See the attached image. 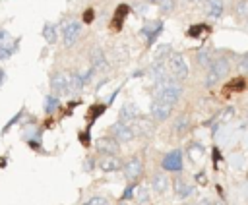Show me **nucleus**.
<instances>
[{
	"label": "nucleus",
	"instance_id": "obj_1",
	"mask_svg": "<svg viewBox=\"0 0 248 205\" xmlns=\"http://www.w3.org/2000/svg\"><path fill=\"white\" fill-rule=\"evenodd\" d=\"M182 93H184L182 85L176 79L169 77L163 83H157V87H155V99L153 101H161V102H167V104H172L174 106L180 101Z\"/></svg>",
	"mask_w": 248,
	"mask_h": 205
},
{
	"label": "nucleus",
	"instance_id": "obj_2",
	"mask_svg": "<svg viewBox=\"0 0 248 205\" xmlns=\"http://www.w3.org/2000/svg\"><path fill=\"white\" fill-rule=\"evenodd\" d=\"M229 70H231V60H229V56H223V54H221V56L213 58L211 66L207 68L203 85H205V87H213V85H217L221 79L227 77Z\"/></svg>",
	"mask_w": 248,
	"mask_h": 205
},
{
	"label": "nucleus",
	"instance_id": "obj_3",
	"mask_svg": "<svg viewBox=\"0 0 248 205\" xmlns=\"http://www.w3.org/2000/svg\"><path fill=\"white\" fill-rule=\"evenodd\" d=\"M108 135H112L118 143H130L136 137V130L132 128V124L120 120V122H116L108 128Z\"/></svg>",
	"mask_w": 248,
	"mask_h": 205
},
{
	"label": "nucleus",
	"instance_id": "obj_4",
	"mask_svg": "<svg viewBox=\"0 0 248 205\" xmlns=\"http://www.w3.org/2000/svg\"><path fill=\"white\" fill-rule=\"evenodd\" d=\"M167 64H169V70H170V73L174 75V79L184 81V79L188 77V64H186L184 54H180V52H172Z\"/></svg>",
	"mask_w": 248,
	"mask_h": 205
},
{
	"label": "nucleus",
	"instance_id": "obj_5",
	"mask_svg": "<svg viewBox=\"0 0 248 205\" xmlns=\"http://www.w3.org/2000/svg\"><path fill=\"white\" fill-rule=\"evenodd\" d=\"M81 35V25L76 21V19H70L62 25V43L66 48H70Z\"/></svg>",
	"mask_w": 248,
	"mask_h": 205
},
{
	"label": "nucleus",
	"instance_id": "obj_6",
	"mask_svg": "<svg viewBox=\"0 0 248 205\" xmlns=\"http://www.w3.org/2000/svg\"><path fill=\"white\" fill-rule=\"evenodd\" d=\"M95 151L99 155H118L120 153V143L112 135H103V137H97Z\"/></svg>",
	"mask_w": 248,
	"mask_h": 205
},
{
	"label": "nucleus",
	"instance_id": "obj_7",
	"mask_svg": "<svg viewBox=\"0 0 248 205\" xmlns=\"http://www.w3.org/2000/svg\"><path fill=\"white\" fill-rule=\"evenodd\" d=\"M122 172H124V178H126L128 182H136V180L143 174V162H141V159H140V157H130V159L124 162Z\"/></svg>",
	"mask_w": 248,
	"mask_h": 205
},
{
	"label": "nucleus",
	"instance_id": "obj_8",
	"mask_svg": "<svg viewBox=\"0 0 248 205\" xmlns=\"http://www.w3.org/2000/svg\"><path fill=\"white\" fill-rule=\"evenodd\" d=\"M50 89L56 95H64L68 91H72V83H70V75L64 72H54L50 75Z\"/></svg>",
	"mask_w": 248,
	"mask_h": 205
},
{
	"label": "nucleus",
	"instance_id": "obj_9",
	"mask_svg": "<svg viewBox=\"0 0 248 205\" xmlns=\"http://www.w3.org/2000/svg\"><path fill=\"white\" fill-rule=\"evenodd\" d=\"M163 168L169 170V172H180L182 170V151L180 149H174L170 153H167L163 157Z\"/></svg>",
	"mask_w": 248,
	"mask_h": 205
},
{
	"label": "nucleus",
	"instance_id": "obj_10",
	"mask_svg": "<svg viewBox=\"0 0 248 205\" xmlns=\"http://www.w3.org/2000/svg\"><path fill=\"white\" fill-rule=\"evenodd\" d=\"M172 112V104H167V102H161V101H153L151 106H149V114L155 122H165Z\"/></svg>",
	"mask_w": 248,
	"mask_h": 205
},
{
	"label": "nucleus",
	"instance_id": "obj_11",
	"mask_svg": "<svg viewBox=\"0 0 248 205\" xmlns=\"http://www.w3.org/2000/svg\"><path fill=\"white\" fill-rule=\"evenodd\" d=\"M97 164H99V168L103 172H116V170H120L124 166V162L116 155H103Z\"/></svg>",
	"mask_w": 248,
	"mask_h": 205
},
{
	"label": "nucleus",
	"instance_id": "obj_12",
	"mask_svg": "<svg viewBox=\"0 0 248 205\" xmlns=\"http://www.w3.org/2000/svg\"><path fill=\"white\" fill-rule=\"evenodd\" d=\"M169 176L165 174V172H155L153 176H151V190L155 191V193H165L167 190H169Z\"/></svg>",
	"mask_w": 248,
	"mask_h": 205
},
{
	"label": "nucleus",
	"instance_id": "obj_13",
	"mask_svg": "<svg viewBox=\"0 0 248 205\" xmlns=\"http://www.w3.org/2000/svg\"><path fill=\"white\" fill-rule=\"evenodd\" d=\"M147 72H149V77H151L155 83H163L165 79H169L165 62H153V64H151V68H149Z\"/></svg>",
	"mask_w": 248,
	"mask_h": 205
},
{
	"label": "nucleus",
	"instance_id": "obj_14",
	"mask_svg": "<svg viewBox=\"0 0 248 205\" xmlns=\"http://www.w3.org/2000/svg\"><path fill=\"white\" fill-rule=\"evenodd\" d=\"M89 62H91V68H95V70H105L107 68V56H105V52L99 46H93L91 48Z\"/></svg>",
	"mask_w": 248,
	"mask_h": 205
},
{
	"label": "nucleus",
	"instance_id": "obj_15",
	"mask_svg": "<svg viewBox=\"0 0 248 205\" xmlns=\"http://www.w3.org/2000/svg\"><path fill=\"white\" fill-rule=\"evenodd\" d=\"M141 116H140V110H138V106L134 104V102H126L122 108H120V120L122 122H136V120H140Z\"/></svg>",
	"mask_w": 248,
	"mask_h": 205
},
{
	"label": "nucleus",
	"instance_id": "obj_16",
	"mask_svg": "<svg viewBox=\"0 0 248 205\" xmlns=\"http://www.w3.org/2000/svg\"><path fill=\"white\" fill-rule=\"evenodd\" d=\"M172 190H174V193H176L180 199H186V197L192 193L194 188H192L184 178H176V180L172 182Z\"/></svg>",
	"mask_w": 248,
	"mask_h": 205
},
{
	"label": "nucleus",
	"instance_id": "obj_17",
	"mask_svg": "<svg viewBox=\"0 0 248 205\" xmlns=\"http://www.w3.org/2000/svg\"><path fill=\"white\" fill-rule=\"evenodd\" d=\"M128 12H130V8H128L126 4H120V6L116 8V12H114V17H112V21H110V27H112L114 31H118V29L122 27V21L126 19Z\"/></svg>",
	"mask_w": 248,
	"mask_h": 205
},
{
	"label": "nucleus",
	"instance_id": "obj_18",
	"mask_svg": "<svg viewBox=\"0 0 248 205\" xmlns=\"http://www.w3.org/2000/svg\"><path fill=\"white\" fill-rule=\"evenodd\" d=\"M161 29H163V23H161V21L149 23V25H145V27L141 29V35L147 39V44H151V43L155 41V37L161 33Z\"/></svg>",
	"mask_w": 248,
	"mask_h": 205
},
{
	"label": "nucleus",
	"instance_id": "obj_19",
	"mask_svg": "<svg viewBox=\"0 0 248 205\" xmlns=\"http://www.w3.org/2000/svg\"><path fill=\"white\" fill-rule=\"evenodd\" d=\"M207 15L213 17V19H219L223 15V10H225V4L223 0H207Z\"/></svg>",
	"mask_w": 248,
	"mask_h": 205
},
{
	"label": "nucleus",
	"instance_id": "obj_20",
	"mask_svg": "<svg viewBox=\"0 0 248 205\" xmlns=\"http://www.w3.org/2000/svg\"><path fill=\"white\" fill-rule=\"evenodd\" d=\"M188 130H190V118H188L186 114H180V116L174 120V124H172V132H174L176 135H184Z\"/></svg>",
	"mask_w": 248,
	"mask_h": 205
},
{
	"label": "nucleus",
	"instance_id": "obj_21",
	"mask_svg": "<svg viewBox=\"0 0 248 205\" xmlns=\"http://www.w3.org/2000/svg\"><path fill=\"white\" fill-rule=\"evenodd\" d=\"M196 62H198V66H211V62H213V56H211V48L209 46H203V48H200L198 52H196Z\"/></svg>",
	"mask_w": 248,
	"mask_h": 205
},
{
	"label": "nucleus",
	"instance_id": "obj_22",
	"mask_svg": "<svg viewBox=\"0 0 248 205\" xmlns=\"http://www.w3.org/2000/svg\"><path fill=\"white\" fill-rule=\"evenodd\" d=\"M232 14L238 19H248V0H234L232 4Z\"/></svg>",
	"mask_w": 248,
	"mask_h": 205
},
{
	"label": "nucleus",
	"instance_id": "obj_23",
	"mask_svg": "<svg viewBox=\"0 0 248 205\" xmlns=\"http://www.w3.org/2000/svg\"><path fill=\"white\" fill-rule=\"evenodd\" d=\"M43 37L48 44H54L56 39H58V31H56V25L54 23H45L43 25Z\"/></svg>",
	"mask_w": 248,
	"mask_h": 205
},
{
	"label": "nucleus",
	"instance_id": "obj_24",
	"mask_svg": "<svg viewBox=\"0 0 248 205\" xmlns=\"http://www.w3.org/2000/svg\"><path fill=\"white\" fill-rule=\"evenodd\" d=\"M70 83H72V91H81L85 87V81H83V75L81 72H72L70 73Z\"/></svg>",
	"mask_w": 248,
	"mask_h": 205
},
{
	"label": "nucleus",
	"instance_id": "obj_25",
	"mask_svg": "<svg viewBox=\"0 0 248 205\" xmlns=\"http://www.w3.org/2000/svg\"><path fill=\"white\" fill-rule=\"evenodd\" d=\"M170 44H159L155 50V62H163L165 58H170Z\"/></svg>",
	"mask_w": 248,
	"mask_h": 205
},
{
	"label": "nucleus",
	"instance_id": "obj_26",
	"mask_svg": "<svg viewBox=\"0 0 248 205\" xmlns=\"http://www.w3.org/2000/svg\"><path fill=\"white\" fill-rule=\"evenodd\" d=\"M58 97L56 95H46L45 97V101H43V108H45V112H52L56 106H58Z\"/></svg>",
	"mask_w": 248,
	"mask_h": 205
},
{
	"label": "nucleus",
	"instance_id": "obj_27",
	"mask_svg": "<svg viewBox=\"0 0 248 205\" xmlns=\"http://www.w3.org/2000/svg\"><path fill=\"white\" fill-rule=\"evenodd\" d=\"M83 205H110V199L105 195H91L83 201Z\"/></svg>",
	"mask_w": 248,
	"mask_h": 205
},
{
	"label": "nucleus",
	"instance_id": "obj_28",
	"mask_svg": "<svg viewBox=\"0 0 248 205\" xmlns=\"http://www.w3.org/2000/svg\"><path fill=\"white\" fill-rule=\"evenodd\" d=\"M236 70H238V73H248V52H244V54L238 56Z\"/></svg>",
	"mask_w": 248,
	"mask_h": 205
},
{
	"label": "nucleus",
	"instance_id": "obj_29",
	"mask_svg": "<svg viewBox=\"0 0 248 205\" xmlns=\"http://www.w3.org/2000/svg\"><path fill=\"white\" fill-rule=\"evenodd\" d=\"M176 6V0H159V10L161 14H170Z\"/></svg>",
	"mask_w": 248,
	"mask_h": 205
},
{
	"label": "nucleus",
	"instance_id": "obj_30",
	"mask_svg": "<svg viewBox=\"0 0 248 205\" xmlns=\"http://www.w3.org/2000/svg\"><path fill=\"white\" fill-rule=\"evenodd\" d=\"M244 87V79L242 77H234L231 83L225 85V91H240Z\"/></svg>",
	"mask_w": 248,
	"mask_h": 205
},
{
	"label": "nucleus",
	"instance_id": "obj_31",
	"mask_svg": "<svg viewBox=\"0 0 248 205\" xmlns=\"http://www.w3.org/2000/svg\"><path fill=\"white\" fill-rule=\"evenodd\" d=\"M136 199H138V203L145 205V203L149 201V190H147L145 186H140V190H138V193H136Z\"/></svg>",
	"mask_w": 248,
	"mask_h": 205
},
{
	"label": "nucleus",
	"instance_id": "obj_32",
	"mask_svg": "<svg viewBox=\"0 0 248 205\" xmlns=\"http://www.w3.org/2000/svg\"><path fill=\"white\" fill-rule=\"evenodd\" d=\"M203 31H207L205 25H192V27L188 29V35H190V37H200Z\"/></svg>",
	"mask_w": 248,
	"mask_h": 205
},
{
	"label": "nucleus",
	"instance_id": "obj_33",
	"mask_svg": "<svg viewBox=\"0 0 248 205\" xmlns=\"http://www.w3.org/2000/svg\"><path fill=\"white\" fill-rule=\"evenodd\" d=\"M105 108H107L105 104H97V106H91V110H89V118H93V120H95L97 116H101V114L105 112Z\"/></svg>",
	"mask_w": 248,
	"mask_h": 205
},
{
	"label": "nucleus",
	"instance_id": "obj_34",
	"mask_svg": "<svg viewBox=\"0 0 248 205\" xmlns=\"http://www.w3.org/2000/svg\"><path fill=\"white\" fill-rule=\"evenodd\" d=\"M10 54H12V50H10V48H6L4 44H0V60H8V58H10Z\"/></svg>",
	"mask_w": 248,
	"mask_h": 205
},
{
	"label": "nucleus",
	"instance_id": "obj_35",
	"mask_svg": "<svg viewBox=\"0 0 248 205\" xmlns=\"http://www.w3.org/2000/svg\"><path fill=\"white\" fill-rule=\"evenodd\" d=\"M93 17H95V12H93V10H85V14H83V21H85V23H91Z\"/></svg>",
	"mask_w": 248,
	"mask_h": 205
},
{
	"label": "nucleus",
	"instance_id": "obj_36",
	"mask_svg": "<svg viewBox=\"0 0 248 205\" xmlns=\"http://www.w3.org/2000/svg\"><path fill=\"white\" fill-rule=\"evenodd\" d=\"M132 193H134V186H128V188H126V191L122 193V201L130 199V197H132Z\"/></svg>",
	"mask_w": 248,
	"mask_h": 205
},
{
	"label": "nucleus",
	"instance_id": "obj_37",
	"mask_svg": "<svg viewBox=\"0 0 248 205\" xmlns=\"http://www.w3.org/2000/svg\"><path fill=\"white\" fill-rule=\"evenodd\" d=\"M79 137H81V143H83V145H89V133H87V132H81Z\"/></svg>",
	"mask_w": 248,
	"mask_h": 205
},
{
	"label": "nucleus",
	"instance_id": "obj_38",
	"mask_svg": "<svg viewBox=\"0 0 248 205\" xmlns=\"http://www.w3.org/2000/svg\"><path fill=\"white\" fill-rule=\"evenodd\" d=\"M93 166H95V161H93V159H87V161H85V164H83V168H85L87 172H89Z\"/></svg>",
	"mask_w": 248,
	"mask_h": 205
},
{
	"label": "nucleus",
	"instance_id": "obj_39",
	"mask_svg": "<svg viewBox=\"0 0 248 205\" xmlns=\"http://www.w3.org/2000/svg\"><path fill=\"white\" fill-rule=\"evenodd\" d=\"M6 39H8V33H6V29H2V27H0V44H2Z\"/></svg>",
	"mask_w": 248,
	"mask_h": 205
},
{
	"label": "nucleus",
	"instance_id": "obj_40",
	"mask_svg": "<svg viewBox=\"0 0 248 205\" xmlns=\"http://www.w3.org/2000/svg\"><path fill=\"white\" fill-rule=\"evenodd\" d=\"M196 205H213V201H209V199H200Z\"/></svg>",
	"mask_w": 248,
	"mask_h": 205
},
{
	"label": "nucleus",
	"instance_id": "obj_41",
	"mask_svg": "<svg viewBox=\"0 0 248 205\" xmlns=\"http://www.w3.org/2000/svg\"><path fill=\"white\" fill-rule=\"evenodd\" d=\"M4 75H6V73H4V70H2V68H0V85H2V83H4Z\"/></svg>",
	"mask_w": 248,
	"mask_h": 205
},
{
	"label": "nucleus",
	"instance_id": "obj_42",
	"mask_svg": "<svg viewBox=\"0 0 248 205\" xmlns=\"http://www.w3.org/2000/svg\"><path fill=\"white\" fill-rule=\"evenodd\" d=\"M213 205H225V203H221V201H213Z\"/></svg>",
	"mask_w": 248,
	"mask_h": 205
},
{
	"label": "nucleus",
	"instance_id": "obj_43",
	"mask_svg": "<svg viewBox=\"0 0 248 205\" xmlns=\"http://www.w3.org/2000/svg\"><path fill=\"white\" fill-rule=\"evenodd\" d=\"M118 205H128V203H126V201H120V203H118Z\"/></svg>",
	"mask_w": 248,
	"mask_h": 205
},
{
	"label": "nucleus",
	"instance_id": "obj_44",
	"mask_svg": "<svg viewBox=\"0 0 248 205\" xmlns=\"http://www.w3.org/2000/svg\"><path fill=\"white\" fill-rule=\"evenodd\" d=\"M188 2H200V0H188Z\"/></svg>",
	"mask_w": 248,
	"mask_h": 205
},
{
	"label": "nucleus",
	"instance_id": "obj_45",
	"mask_svg": "<svg viewBox=\"0 0 248 205\" xmlns=\"http://www.w3.org/2000/svg\"><path fill=\"white\" fill-rule=\"evenodd\" d=\"M184 205H194V203H184Z\"/></svg>",
	"mask_w": 248,
	"mask_h": 205
},
{
	"label": "nucleus",
	"instance_id": "obj_46",
	"mask_svg": "<svg viewBox=\"0 0 248 205\" xmlns=\"http://www.w3.org/2000/svg\"><path fill=\"white\" fill-rule=\"evenodd\" d=\"M151 2H153V0H151Z\"/></svg>",
	"mask_w": 248,
	"mask_h": 205
}]
</instances>
